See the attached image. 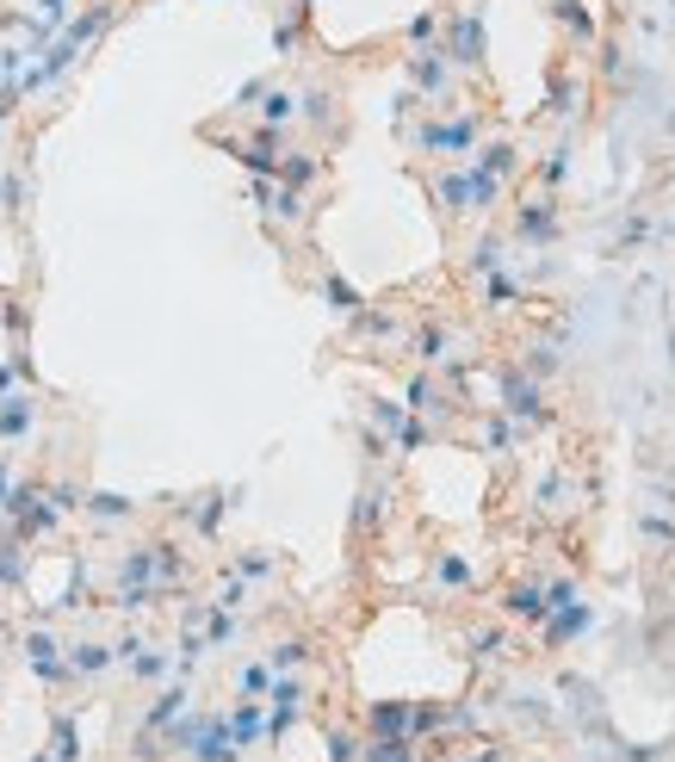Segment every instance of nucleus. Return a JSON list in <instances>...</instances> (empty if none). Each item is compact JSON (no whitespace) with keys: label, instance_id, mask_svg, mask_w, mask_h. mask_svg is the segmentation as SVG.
I'll list each match as a JSON object with an SVG mask.
<instances>
[{"label":"nucleus","instance_id":"f257e3e1","mask_svg":"<svg viewBox=\"0 0 675 762\" xmlns=\"http://www.w3.org/2000/svg\"><path fill=\"white\" fill-rule=\"evenodd\" d=\"M477 137H484V118H477V112H458V118H446V125L415 131V149H422V156H472Z\"/></svg>","mask_w":675,"mask_h":762},{"label":"nucleus","instance_id":"f03ea898","mask_svg":"<svg viewBox=\"0 0 675 762\" xmlns=\"http://www.w3.org/2000/svg\"><path fill=\"white\" fill-rule=\"evenodd\" d=\"M25 664H32V676L44 688H68V645L56 633L32 626V633H25Z\"/></svg>","mask_w":675,"mask_h":762},{"label":"nucleus","instance_id":"7ed1b4c3","mask_svg":"<svg viewBox=\"0 0 675 762\" xmlns=\"http://www.w3.org/2000/svg\"><path fill=\"white\" fill-rule=\"evenodd\" d=\"M515 242H534V249L558 242V192H539V199L520 205L515 211Z\"/></svg>","mask_w":675,"mask_h":762},{"label":"nucleus","instance_id":"20e7f679","mask_svg":"<svg viewBox=\"0 0 675 762\" xmlns=\"http://www.w3.org/2000/svg\"><path fill=\"white\" fill-rule=\"evenodd\" d=\"M38 435V397L32 390H7L0 397V447H25Z\"/></svg>","mask_w":675,"mask_h":762},{"label":"nucleus","instance_id":"39448f33","mask_svg":"<svg viewBox=\"0 0 675 762\" xmlns=\"http://www.w3.org/2000/svg\"><path fill=\"white\" fill-rule=\"evenodd\" d=\"M503 409L520 421V428H534V421H546V397H539L534 373H515V366H508V373H503Z\"/></svg>","mask_w":675,"mask_h":762},{"label":"nucleus","instance_id":"423d86ee","mask_svg":"<svg viewBox=\"0 0 675 762\" xmlns=\"http://www.w3.org/2000/svg\"><path fill=\"white\" fill-rule=\"evenodd\" d=\"M223 726H230V744L249 756L254 744H267V700H242L236 695V707L223 713Z\"/></svg>","mask_w":675,"mask_h":762},{"label":"nucleus","instance_id":"0eeeda50","mask_svg":"<svg viewBox=\"0 0 675 762\" xmlns=\"http://www.w3.org/2000/svg\"><path fill=\"white\" fill-rule=\"evenodd\" d=\"M112 664H118V645H106V638H81V645H68V682H99Z\"/></svg>","mask_w":675,"mask_h":762},{"label":"nucleus","instance_id":"6e6552de","mask_svg":"<svg viewBox=\"0 0 675 762\" xmlns=\"http://www.w3.org/2000/svg\"><path fill=\"white\" fill-rule=\"evenodd\" d=\"M409 81H415L428 100H446L453 94V63H446V50H415V56H409Z\"/></svg>","mask_w":675,"mask_h":762},{"label":"nucleus","instance_id":"1a4fd4ad","mask_svg":"<svg viewBox=\"0 0 675 762\" xmlns=\"http://www.w3.org/2000/svg\"><path fill=\"white\" fill-rule=\"evenodd\" d=\"M503 614H508V620H520V626H546L551 602H546L539 583H508V589H503Z\"/></svg>","mask_w":675,"mask_h":762},{"label":"nucleus","instance_id":"9d476101","mask_svg":"<svg viewBox=\"0 0 675 762\" xmlns=\"http://www.w3.org/2000/svg\"><path fill=\"white\" fill-rule=\"evenodd\" d=\"M366 726H372V738H409L415 744V700H378Z\"/></svg>","mask_w":675,"mask_h":762},{"label":"nucleus","instance_id":"9b49d317","mask_svg":"<svg viewBox=\"0 0 675 762\" xmlns=\"http://www.w3.org/2000/svg\"><path fill=\"white\" fill-rule=\"evenodd\" d=\"M589 626H595V607L582 602V595H577V602H565V607H551V614H546V638H551V645H570V638H582Z\"/></svg>","mask_w":675,"mask_h":762},{"label":"nucleus","instance_id":"f8f14e48","mask_svg":"<svg viewBox=\"0 0 675 762\" xmlns=\"http://www.w3.org/2000/svg\"><path fill=\"white\" fill-rule=\"evenodd\" d=\"M125 676H130L137 688L168 682V676H173V651H161V645H137V651L125 657Z\"/></svg>","mask_w":675,"mask_h":762},{"label":"nucleus","instance_id":"ddd939ff","mask_svg":"<svg viewBox=\"0 0 675 762\" xmlns=\"http://www.w3.org/2000/svg\"><path fill=\"white\" fill-rule=\"evenodd\" d=\"M446 63L453 69H477L484 63V19H453V44H446Z\"/></svg>","mask_w":675,"mask_h":762},{"label":"nucleus","instance_id":"4468645a","mask_svg":"<svg viewBox=\"0 0 675 762\" xmlns=\"http://www.w3.org/2000/svg\"><path fill=\"white\" fill-rule=\"evenodd\" d=\"M434 199H440V211H446V218H465V211H472V168L434 174Z\"/></svg>","mask_w":675,"mask_h":762},{"label":"nucleus","instance_id":"2eb2a0df","mask_svg":"<svg viewBox=\"0 0 675 762\" xmlns=\"http://www.w3.org/2000/svg\"><path fill=\"white\" fill-rule=\"evenodd\" d=\"M403 409L409 416H446V409H453V390H440L428 373H415L409 390H403Z\"/></svg>","mask_w":675,"mask_h":762},{"label":"nucleus","instance_id":"dca6fc26","mask_svg":"<svg viewBox=\"0 0 675 762\" xmlns=\"http://www.w3.org/2000/svg\"><path fill=\"white\" fill-rule=\"evenodd\" d=\"M25 576H32V552L19 533H0V589H25Z\"/></svg>","mask_w":675,"mask_h":762},{"label":"nucleus","instance_id":"f3484780","mask_svg":"<svg viewBox=\"0 0 675 762\" xmlns=\"http://www.w3.org/2000/svg\"><path fill=\"white\" fill-rule=\"evenodd\" d=\"M81 509L94 514L99 528H125V521H137V502L118 497V490H94V497H81Z\"/></svg>","mask_w":675,"mask_h":762},{"label":"nucleus","instance_id":"a211bd4d","mask_svg":"<svg viewBox=\"0 0 675 762\" xmlns=\"http://www.w3.org/2000/svg\"><path fill=\"white\" fill-rule=\"evenodd\" d=\"M280 187H310V180H323V156H310V149H285L280 156V174H273Z\"/></svg>","mask_w":675,"mask_h":762},{"label":"nucleus","instance_id":"6ab92c4d","mask_svg":"<svg viewBox=\"0 0 675 762\" xmlns=\"http://www.w3.org/2000/svg\"><path fill=\"white\" fill-rule=\"evenodd\" d=\"M106 25H112V7H87V13H68V25H63L56 38H68L75 50H87L99 32H106Z\"/></svg>","mask_w":675,"mask_h":762},{"label":"nucleus","instance_id":"aec40b11","mask_svg":"<svg viewBox=\"0 0 675 762\" xmlns=\"http://www.w3.org/2000/svg\"><path fill=\"white\" fill-rule=\"evenodd\" d=\"M50 756H56V762H81V726H75V713H50Z\"/></svg>","mask_w":675,"mask_h":762},{"label":"nucleus","instance_id":"412c9836","mask_svg":"<svg viewBox=\"0 0 675 762\" xmlns=\"http://www.w3.org/2000/svg\"><path fill=\"white\" fill-rule=\"evenodd\" d=\"M434 583H440V589H453V595H465V589H477V571L458 559V552H440V559H434Z\"/></svg>","mask_w":675,"mask_h":762},{"label":"nucleus","instance_id":"4be33fe9","mask_svg":"<svg viewBox=\"0 0 675 762\" xmlns=\"http://www.w3.org/2000/svg\"><path fill=\"white\" fill-rule=\"evenodd\" d=\"M472 168H484V174H496V180H508V174L520 168V156H515V143H477V149H472Z\"/></svg>","mask_w":675,"mask_h":762},{"label":"nucleus","instance_id":"5701e85b","mask_svg":"<svg viewBox=\"0 0 675 762\" xmlns=\"http://www.w3.org/2000/svg\"><path fill=\"white\" fill-rule=\"evenodd\" d=\"M254 112H261V125H267V131H285L292 118H298V94H285V87H267Z\"/></svg>","mask_w":675,"mask_h":762},{"label":"nucleus","instance_id":"b1692460","mask_svg":"<svg viewBox=\"0 0 675 762\" xmlns=\"http://www.w3.org/2000/svg\"><path fill=\"white\" fill-rule=\"evenodd\" d=\"M415 359H422V366H440V359H446V347H453V328L446 323H428V328H415Z\"/></svg>","mask_w":675,"mask_h":762},{"label":"nucleus","instance_id":"393cba45","mask_svg":"<svg viewBox=\"0 0 675 762\" xmlns=\"http://www.w3.org/2000/svg\"><path fill=\"white\" fill-rule=\"evenodd\" d=\"M267 688H273L267 657H254V664H242V669H236V695H242V700H267Z\"/></svg>","mask_w":675,"mask_h":762},{"label":"nucleus","instance_id":"a878e982","mask_svg":"<svg viewBox=\"0 0 675 762\" xmlns=\"http://www.w3.org/2000/svg\"><path fill=\"white\" fill-rule=\"evenodd\" d=\"M465 651H472L477 664H496V657L508 651V633H503V626H477V633L465 638Z\"/></svg>","mask_w":675,"mask_h":762},{"label":"nucleus","instance_id":"bb28decb","mask_svg":"<svg viewBox=\"0 0 675 762\" xmlns=\"http://www.w3.org/2000/svg\"><path fill=\"white\" fill-rule=\"evenodd\" d=\"M298 664H310V638H280V645L267 651L273 676H285V669H298Z\"/></svg>","mask_w":675,"mask_h":762},{"label":"nucleus","instance_id":"cd10ccee","mask_svg":"<svg viewBox=\"0 0 675 762\" xmlns=\"http://www.w3.org/2000/svg\"><path fill=\"white\" fill-rule=\"evenodd\" d=\"M323 298H329V311H335V316H354V311L366 304V298L354 292V285L341 280V273H323Z\"/></svg>","mask_w":675,"mask_h":762},{"label":"nucleus","instance_id":"c85d7f7f","mask_svg":"<svg viewBox=\"0 0 675 762\" xmlns=\"http://www.w3.org/2000/svg\"><path fill=\"white\" fill-rule=\"evenodd\" d=\"M503 261H508V242H503V236H484V242L472 249V273H477V280H484V273H503Z\"/></svg>","mask_w":675,"mask_h":762},{"label":"nucleus","instance_id":"c756f323","mask_svg":"<svg viewBox=\"0 0 675 762\" xmlns=\"http://www.w3.org/2000/svg\"><path fill=\"white\" fill-rule=\"evenodd\" d=\"M558 19H565V32H577V44H595V19L582 0H558Z\"/></svg>","mask_w":675,"mask_h":762},{"label":"nucleus","instance_id":"7c9ffc66","mask_svg":"<svg viewBox=\"0 0 675 762\" xmlns=\"http://www.w3.org/2000/svg\"><path fill=\"white\" fill-rule=\"evenodd\" d=\"M230 571H236L242 583H267V576L280 571V559H273V552H242V559L230 564Z\"/></svg>","mask_w":675,"mask_h":762},{"label":"nucleus","instance_id":"2f4dec72","mask_svg":"<svg viewBox=\"0 0 675 762\" xmlns=\"http://www.w3.org/2000/svg\"><path fill=\"white\" fill-rule=\"evenodd\" d=\"M484 304L489 311H508V304H520V285L508 273H484Z\"/></svg>","mask_w":675,"mask_h":762},{"label":"nucleus","instance_id":"473e14b6","mask_svg":"<svg viewBox=\"0 0 675 762\" xmlns=\"http://www.w3.org/2000/svg\"><path fill=\"white\" fill-rule=\"evenodd\" d=\"M378 521H384V490H360L354 497V533L378 528Z\"/></svg>","mask_w":675,"mask_h":762},{"label":"nucleus","instance_id":"72a5a7b5","mask_svg":"<svg viewBox=\"0 0 675 762\" xmlns=\"http://www.w3.org/2000/svg\"><path fill=\"white\" fill-rule=\"evenodd\" d=\"M391 440H397V447H403V452H422V447H434V428H428L422 416H409V421H403V428H397Z\"/></svg>","mask_w":675,"mask_h":762},{"label":"nucleus","instance_id":"f704fd0d","mask_svg":"<svg viewBox=\"0 0 675 762\" xmlns=\"http://www.w3.org/2000/svg\"><path fill=\"white\" fill-rule=\"evenodd\" d=\"M68 13H75V0H38V25H44V32L50 38H56V32H63V25H68Z\"/></svg>","mask_w":675,"mask_h":762},{"label":"nucleus","instance_id":"c9c22d12","mask_svg":"<svg viewBox=\"0 0 675 762\" xmlns=\"http://www.w3.org/2000/svg\"><path fill=\"white\" fill-rule=\"evenodd\" d=\"M372 416H378V428H384V435H397V428L409 421V409L391 404V397H372Z\"/></svg>","mask_w":675,"mask_h":762},{"label":"nucleus","instance_id":"e433bc0d","mask_svg":"<svg viewBox=\"0 0 675 762\" xmlns=\"http://www.w3.org/2000/svg\"><path fill=\"white\" fill-rule=\"evenodd\" d=\"M223 509H230V502H223V497H204V509L192 514V528H199L204 540H211V533H218V521H223Z\"/></svg>","mask_w":675,"mask_h":762},{"label":"nucleus","instance_id":"4c0bfd02","mask_svg":"<svg viewBox=\"0 0 675 762\" xmlns=\"http://www.w3.org/2000/svg\"><path fill=\"white\" fill-rule=\"evenodd\" d=\"M329 762H360V738L354 731H329Z\"/></svg>","mask_w":675,"mask_h":762},{"label":"nucleus","instance_id":"58836bf2","mask_svg":"<svg viewBox=\"0 0 675 762\" xmlns=\"http://www.w3.org/2000/svg\"><path fill=\"white\" fill-rule=\"evenodd\" d=\"M539 180H546V192H558V187L570 180V156H565V149H558V156H551L546 168H539Z\"/></svg>","mask_w":675,"mask_h":762},{"label":"nucleus","instance_id":"ea45409f","mask_svg":"<svg viewBox=\"0 0 675 762\" xmlns=\"http://www.w3.org/2000/svg\"><path fill=\"white\" fill-rule=\"evenodd\" d=\"M25 205V180L19 174H0V211H19Z\"/></svg>","mask_w":675,"mask_h":762},{"label":"nucleus","instance_id":"a19ab883","mask_svg":"<svg viewBox=\"0 0 675 762\" xmlns=\"http://www.w3.org/2000/svg\"><path fill=\"white\" fill-rule=\"evenodd\" d=\"M13 483H19V471H13V459L0 452V509H7V497H13Z\"/></svg>","mask_w":675,"mask_h":762},{"label":"nucleus","instance_id":"79ce46f5","mask_svg":"<svg viewBox=\"0 0 675 762\" xmlns=\"http://www.w3.org/2000/svg\"><path fill=\"white\" fill-rule=\"evenodd\" d=\"M428 38H434V13H422L415 25H409V44H428Z\"/></svg>","mask_w":675,"mask_h":762},{"label":"nucleus","instance_id":"37998d69","mask_svg":"<svg viewBox=\"0 0 675 762\" xmlns=\"http://www.w3.org/2000/svg\"><path fill=\"white\" fill-rule=\"evenodd\" d=\"M32 762H56V756H50V750H44V756H32Z\"/></svg>","mask_w":675,"mask_h":762},{"label":"nucleus","instance_id":"c03bdc74","mask_svg":"<svg viewBox=\"0 0 675 762\" xmlns=\"http://www.w3.org/2000/svg\"><path fill=\"white\" fill-rule=\"evenodd\" d=\"M0 137H7V131H0Z\"/></svg>","mask_w":675,"mask_h":762}]
</instances>
